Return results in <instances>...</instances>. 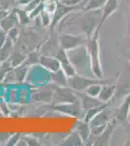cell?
Listing matches in <instances>:
<instances>
[{
  "instance_id": "16",
  "label": "cell",
  "mask_w": 130,
  "mask_h": 146,
  "mask_svg": "<svg viewBox=\"0 0 130 146\" xmlns=\"http://www.w3.org/2000/svg\"><path fill=\"white\" fill-rule=\"evenodd\" d=\"M111 120H112V117H111L110 113H108L104 109L89 122V125H90V128H94V127H99V126H105V125H107Z\"/></svg>"
},
{
  "instance_id": "4",
  "label": "cell",
  "mask_w": 130,
  "mask_h": 146,
  "mask_svg": "<svg viewBox=\"0 0 130 146\" xmlns=\"http://www.w3.org/2000/svg\"><path fill=\"white\" fill-rule=\"evenodd\" d=\"M53 100L55 104L57 103H72V102H80L76 92L66 87H58L53 95Z\"/></svg>"
},
{
  "instance_id": "20",
  "label": "cell",
  "mask_w": 130,
  "mask_h": 146,
  "mask_svg": "<svg viewBox=\"0 0 130 146\" xmlns=\"http://www.w3.org/2000/svg\"><path fill=\"white\" fill-rule=\"evenodd\" d=\"M51 81L53 83H55L57 86L59 87H66L68 83V77L67 75L63 72V70L60 69L57 70V71L54 72H51Z\"/></svg>"
},
{
  "instance_id": "1",
  "label": "cell",
  "mask_w": 130,
  "mask_h": 146,
  "mask_svg": "<svg viewBox=\"0 0 130 146\" xmlns=\"http://www.w3.org/2000/svg\"><path fill=\"white\" fill-rule=\"evenodd\" d=\"M67 54L71 63L76 70V74L96 78L92 71L90 56L86 45L79 46L75 49L67 51Z\"/></svg>"
},
{
  "instance_id": "26",
  "label": "cell",
  "mask_w": 130,
  "mask_h": 146,
  "mask_svg": "<svg viewBox=\"0 0 130 146\" xmlns=\"http://www.w3.org/2000/svg\"><path fill=\"white\" fill-rule=\"evenodd\" d=\"M57 4L58 2L56 0H44V10L53 15V13L56 10Z\"/></svg>"
},
{
  "instance_id": "9",
  "label": "cell",
  "mask_w": 130,
  "mask_h": 146,
  "mask_svg": "<svg viewBox=\"0 0 130 146\" xmlns=\"http://www.w3.org/2000/svg\"><path fill=\"white\" fill-rule=\"evenodd\" d=\"M119 5V0H107V2L105 3V5L103 6V8L101 9V15H100V22L97 27V31L100 32V29L102 27L103 23L106 22L108 18H110L115 11L117 10Z\"/></svg>"
},
{
  "instance_id": "24",
  "label": "cell",
  "mask_w": 130,
  "mask_h": 146,
  "mask_svg": "<svg viewBox=\"0 0 130 146\" xmlns=\"http://www.w3.org/2000/svg\"><path fill=\"white\" fill-rule=\"evenodd\" d=\"M16 12L18 15V23L22 25H27L31 20L29 17V13L25 11L24 9H16Z\"/></svg>"
},
{
  "instance_id": "31",
  "label": "cell",
  "mask_w": 130,
  "mask_h": 146,
  "mask_svg": "<svg viewBox=\"0 0 130 146\" xmlns=\"http://www.w3.org/2000/svg\"><path fill=\"white\" fill-rule=\"evenodd\" d=\"M20 133H16L14 135H11L10 136V139L7 141L6 144L11 146V145H16L18 143L16 142H20Z\"/></svg>"
},
{
  "instance_id": "15",
  "label": "cell",
  "mask_w": 130,
  "mask_h": 146,
  "mask_svg": "<svg viewBox=\"0 0 130 146\" xmlns=\"http://www.w3.org/2000/svg\"><path fill=\"white\" fill-rule=\"evenodd\" d=\"M115 91H117V85L114 83H105L101 87V91L99 93L98 100L102 102L107 103L111 100V98L115 96Z\"/></svg>"
},
{
  "instance_id": "35",
  "label": "cell",
  "mask_w": 130,
  "mask_h": 146,
  "mask_svg": "<svg viewBox=\"0 0 130 146\" xmlns=\"http://www.w3.org/2000/svg\"><path fill=\"white\" fill-rule=\"evenodd\" d=\"M127 120H128V122H129V124H130V110H129L128 115H127Z\"/></svg>"
},
{
  "instance_id": "10",
  "label": "cell",
  "mask_w": 130,
  "mask_h": 146,
  "mask_svg": "<svg viewBox=\"0 0 130 146\" xmlns=\"http://www.w3.org/2000/svg\"><path fill=\"white\" fill-rule=\"evenodd\" d=\"M99 22H100V19L98 20L94 17H86L82 19L81 23H80V27L86 38H90L94 34V32L97 29Z\"/></svg>"
},
{
  "instance_id": "8",
  "label": "cell",
  "mask_w": 130,
  "mask_h": 146,
  "mask_svg": "<svg viewBox=\"0 0 130 146\" xmlns=\"http://www.w3.org/2000/svg\"><path fill=\"white\" fill-rule=\"evenodd\" d=\"M80 6H67L64 5V4L58 2L57 7H56V10L53 13V20H51V28H54L55 25H57L58 23L62 20L63 18L66 17L67 15H70L71 13H73L75 10L79 9Z\"/></svg>"
},
{
  "instance_id": "5",
  "label": "cell",
  "mask_w": 130,
  "mask_h": 146,
  "mask_svg": "<svg viewBox=\"0 0 130 146\" xmlns=\"http://www.w3.org/2000/svg\"><path fill=\"white\" fill-rule=\"evenodd\" d=\"M87 38L86 36L73 34H63L58 37L59 46L65 51H70L79 46L86 45Z\"/></svg>"
},
{
  "instance_id": "32",
  "label": "cell",
  "mask_w": 130,
  "mask_h": 146,
  "mask_svg": "<svg viewBox=\"0 0 130 146\" xmlns=\"http://www.w3.org/2000/svg\"><path fill=\"white\" fill-rule=\"evenodd\" d=\"M58 2L67 6H78L82 2V0H58Z\"/></svg>"
},
{
  "instance_id": "7",
  "label": "cell",
  "mask_w": 130,
  "mask_h": 146,
  "mask_svg": "<svg viewBox=\"0 0 130 146\" xmlns=\"http://www.w3.org/2000/svg\"><path fill=\"white\" fill-rule=\"evenodd\" d=\"M55 56L60 62V67L63 70V72L67 75V77H72L76 74V70H75L74 66L71 63L69 58H68L67 51H65L64 49H62L60 47L57 50L55 54Z\"/></svg>"
},
{
  "instance_id": "23",
  "label": "cell",
  "mask_w": 130,
  "mask_h": 146,
  "mask_svg": "<svg viewBox=\"0 0 130 146\" xmlns=\"http://www.w3.org/2000/svg\"><path fill=\"white\" fill-rule=\"evenodd\" d=\"M84 143V141L81 138V136L79 135V133L77 131H74L68 136L66 139L63 141V143H61L62 145H82Z\"/></svg>"
},
{
  "instance_id": "29",
  "label": "cell",
  "mask_w": 130,
  "mask_h": 146,
  "mask_svg": "<svg viewBox=\"0 0 130 146\" xmlns=\"http://www.w3.org/2000/svg\"><path fill=\"white\" fill-rule=\"evenodd\" d=\"M40 58H39V54L36 53V52H31L30 54L27 55V58L25 60V62H23V64L25 65H32V64H35V63L39 62Z\"/></svg>"
},
{
  "instance_id": "25",
  "label": "cell",
  "mask_w": 130,
  "mask_h": 146,
  "mask_svg": "<svg viewBox=\"0 0 130 146\" xmlns=\"http://www.w3.org/2000/svg\"><path fill=\"white\" fill-rule=\"evenodd\" d=\"M103 84H105V83L92 84L86 89V91H84V93L87 94V95L90 96H93V98H98L99 93H100V91H101V87H102Z\"/></svg>"
},
{
  "instance_id": "22",
  "label": "cell",
  "mask_w": 130,
  "mask_h": 146,
  "mask_svg": "<svg viewBox=\"0 0 130 146\" xmlns=\"http://www.w3.org/2000/svg\"><path fill=\"white\" fill-rule=\"evenodd\" d=\"M107 0H88V2L82 7L84 12H90V11H98L99 9H102L103 6Z\"/></svg>"
},
{
  "instance_id": "2",
  "label": "cell",
  "mask_w": 130,
  "mask_h": 146,
  "mask_svg": "<svg viewBox=\"0 0 130 146\" xmlns=\"http://www.w3.org/2000/svg\"><path fill=\"white\" fill-rule=\"evenodd\" d=\"M86 46L89 53L91 60L92 71L96 78L101 79L103 77V70L100 60V43H99V31L96 30L90 38H87Z\"/></svg>"
},
{
  "instance_id": "11",
  "label": "cell",
  "mask_w": 130,
  "mask_h": 146,
  "mask_svg": "<svg viewBox=\"0 0 130 146\" xmlns=\"http://www.w3.org/2000/svg\"><path fill=\"white\" fill-rule=\"evenodd\" d=\"M115 125H117V119H112L108 123L106 129L103 131V133L98 136H96L94 139L95 145H108L110 142V139L112 138L113 133H114L115 129Z\"/></svg>"
},
{
  "instance_id": "14",
  "label": "cell",
  "mask_w": 130,
  "mask_h": 146,
  "mask_svg": "<svg viewBox=\"0 0 130 146\" xmlns=\"http://www.w3.org/2000/svg\"><path fill=\"white\" fill-rule=\"evenodd\" d=\"M39 63L42 65L44 68H46L47 70H49V72H54L60 69V62L59 60L56 58V56H49V55H43L40 56Z\"/></svg>"
},
{
  "instance_id": "33",
  "label": "cell",
  "mask_w": 130,
  "mask_h": 146,
  "mask_svg": "<svg viewBox=\"0 0 130 146\" xmlns=\"http://www.w3.org/2000/svg\"><path fill=\"white\" fill-rule=\"evenodd\" d=\"M7 32L5 30L1 29L0 28V48H2V46L5 44V42L7 41Z\"/></svg>"
},
{
  "instance_id": "30",
  "label": "cell",
  "mask_w": 130,
  "mask_h": 146,
  "mask_svg": "<svg viewBox=\"0 0 130 146\" xmlns=\"http://www.w3.org/2000/svg\"><path fill=\"white\" fill-rule=\"evenodd\" d=\"M16 0H0V9L5 12L12 10Z\"/></svg>"
},
{
  "instance_id": "21",
  "label": "cell",
  "mask_w": 130,
  "mask_h": 146,
  "mask_svg": "<svg viewBox=\"0 0 130 146\" xmlns=\"http://www.w3.org/2000/svg\"><path fill=\"white\" fill-rule=\"evenodd\" d=\"M105 108H107V103H102L101 105H98V106L92 107V108H90V109L86 110V111L84 113L82 120L87 122V123H89V122H90L91 120L96 116V115L99 114V113L102 111V110L105 109Z\"/></svg>"
},
{
  "instance_id": "36",
  "label": "cell",
  "mask_w": 130,
  "mask_h": 146,
  "mask_svg": "<svg viewBox=\"0 0 130 146\" xmlns=\"http://www.w3.org/2000/svg\"><path fill=\"white\" fill-rule=\"evenodd\" d=\"M128 28H129V32H130V17H129V22H128Z\"/></svg>"
},
{
  "instance_id": "37",
  "label": "cell",
  "mask_w": 130,
  "mask_h": 146,
  "mask_svg": "<svg viewBox=\"0 0 130 146\" xmlns=\"http://www.w3.org/2000/svg\"><path fill=\"white\" fill-rule=\"evenodd\" d=\"M125 145H130V140H128V141H127V142L125 143Z\"/></svg>"
},
{
  "instance_id": "38",
  "label": "cell",
  "mask_w": 130,
  "mask_h": 146,
  "mask_svg": "<svg viewBox=\"0 0 130 146\" xmlns=\"http://www.w3.org/2000/svg\"><path fill=\"white\" fill-rule=\"evenodd\" d=\"M5 13H7V12H4V14H5ZM0 14H1V13H0ZM4 14H3V15H4ZM3 15H2V16H3ZM2 16H0V20H1V18H2Z\"/></svg>"
},
{
  "instance_id": "19",
  "label": "cell",
  "mask_w": 130,
  "mask_h": 146,
  "mask_svg": "<svg viewBox=\"0 0 130 146\" xmlns=\"http://www.w3.org/2000/svg\"><path fill=\"white\" fill-rule=\"evenodd\" d=\"M27 56L22 51H13L9 58V62L11 63V66L13 68H16L20 65H22L25 62Z\"/></svg>"
},
{
  "instance_id": "18",
  "label": "cell",
  "mask_w": 130,
  "mask_h": 146,
  "mask_svg": "<svg viewBox=\"0 0 130 146\" xmlns=\"http://www.w3.org/2000/svg\"><path fill=\"white\" fill-rule=\"evenodd\" d=\"M129 110H130V94L126 96V98H124L122 104L117 109V116H115L117 121H124V120H126Z\"/></svg>"
},
{
  "instance_id": "27",
  "label": "cell",
  "mask_w": 130,
  "mask_h": 146,
  "mask_svg": "<svg viewBox=\"0 0 130 146\" xmlns=\"http://www.w3.org/2000/svg\"><path fill=\"white\" fill-rule=\"evenodd\" d=\"M40 19H41L42 25H43L44 27H51V20H53V15H51V14H49L47 11L43 10L41 12V14H40Z\"/></svg>"
},
{
  "instance_id": "34",
  "label": "cell",
  "mask_w": 130,
  "mask_h": 146,
  "mask_svg": "<svg viewBox=\"0 0 130 146\" xmlns=\"http://www.w3.org/2000/svg\"><path fill=\"white\" fill-rule=\"evenodd\" d=\"M25 141H27V144H29V145H38L39 144L38 141L32 137H26V140Z\"/></svg>"
},
{
  "instance_id": "13",
  "label": "cell",
  "mask_w": 130,
  "mask_h": 146,
  "mask_svg": "<svg viewBox=\"0 0 130 146\" xmlns=\"http://www.w3.org/2000/svg\"><path fill=\"white\" fill-rule=\"evenodd\" d=\"M78 98H79V100L81 102V105L84 109V112H86V110L90 109L92 107L98 106V105H101L102 102L98 100V98H93V96H88L87 94H86L84 92H76Z\"/></svg>"
},
{
  "instance_id": "6",
  "label": "cell",
  "mask_w": 130,
  "mask_h": 146,
  "mask_svg": "<svg viewBox=\"0 0 130 146\" xmlns=\"http://www.w3.org/2000/svg\"><path fill=\"white\" fill-rule=\"evenodd\" d=\"M55 111L64 113L74 117H81L82 114V109L81 102H72V103H57L53 106Z\"/></svg>"
},
{
  "instance_id": "3",
  "label": "cell",
  "mask_w": 130,
  "mask_h": 146,
  "mask_svg": "<svg viewBox=\"0 0 130 146\" xmlns=\"http://www.w3.org/2000/svg\"><path fill=\"white\" fill-rule=\"evenodd\" d=\"M94 83H109V82H107V80H103L102 78H91V77L75 74L72 77H68L67 86L75 92H84L90 85Z\"/></svg>"
},
{
  "instance_id": "17",
  "label": "cell",
  "mask_w": 130,
  "mask_h": 146,
  "mask_svg": "<svg viewBox=\"0 0 130 146\" xmlns=\"http://www.w3.org/2000/svg\"><path fill=\"white\" fill-rule=\"evenodd\" d=\"M76 131L79 133V135L81 136L84 142H86L89 139V137L91 136V128L89 123H87L86 121H80L77 124Z\"/></svg>"
},
{
  "instance_id": "28",
  "label": "cell",
  "mask_w": 130,
  "mask_h": 146,
  "mask_svg": "<svg viewBox=\"0 0 130 146\" xmlns=\"http://www.w3.org/2000/svg\"><path fill=\"white\" fill-rule=\"evenodd\" d=\"M7 36H8V38L10 39L14 44H16L20 38V30H18V28L16 27H13L12 29H10L8 32H7Z\"/></svg>"
},
{
  "instance_id": "12",
  "label": "cell",
  "mask_w": 130,
  "mask_h": 146,
  "mask_svg": "<svg viewBox=\"0 0 130 146\" xmlns=\"http://www.w3.org/2000/svg\"><path fill=\"white\" fill-rule=\"evenodd\" d=\"M18 23V15H16V9H12L11 11L7 12L2 16L1 20H0V28L5 30L8 32L9 30L12 29L13 27H16Z\"/></svg>"
}]
</instances>
